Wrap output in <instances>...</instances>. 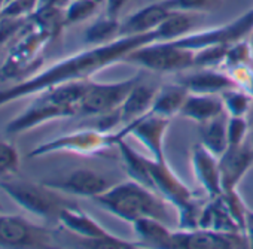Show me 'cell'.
Returning <instances> with one entry per match:
<instances>
[{
  "instance_id": "60d3db41",
  "label": "cell",
  "mask_w": 253,
  "mask_h": 249,
  "mask_svg": "<svg viewBox=\"0 0 253 249\" xmlns=\"http://www.w3.org/2000/svg\"><path fill=\"white\" fill-rule=\"evenodd\" d=\"M72 0H39V6H54L66 9Z\"/></svg>"
},
{
  "instance_id": "f546056e",
  "label": "cell",
  "mask_w": 253,
  "mask_h": 249,
  "mask_svg": "<svg viewBox=\"0 0 253 249\" xmlns=\"http://www.w3.org/2000/svg\"><path fill=\"white\" fill-rule=\"evenodd\" d=\"M21 166L20 154L14 144L0 138V179L12 178L18 173Z\"/></svg>"
},
{
  "instance_id": "7bdbcfd3",
  "label": "cell",
  "mask_w": 253,
  "mask_h": 249,
  "mask_svg": "<svg viewBox=\"0 0 253 249\" xmlns=\"http://www.w3.org/2000/svg\"><path fill=\"white\" fill-rule=\"evenodd\" d=\"M6 3H8V0H0V17H2V14H3V9H5Z\"/></svg>"
},
{
  "instance_id": "52a82bcc",
  "label": "cell",
  "mask_w": 253,
  "mask_h": 249,
  "mask_svg": "<svg viewBox=\"0 0 253 249\" xmlns=\"http://www.w3.org/2000/svg\"><path fill=\"white\" fill-rule=\"evenodd\" d=\"M51 231L20 215L0 213V248L43 249L52 246Z\"/></svg>"
},
{
  "instance_id": "9c48e42d",
  "label": "cell",
  "mask_w": 253,
  "mask_h": 249,
  "mask_svg": "<svg viewBox=\"0 0 253 249\" xmlns=\"http://www.w3.org/2000/svg\"><path fill=\"white\" fill-rule=\"evenodd\" d=\"M252 32H253V8L223 26L194 32V33L191 32L189 35L174 42L182 48L197 51L213 45H231L237 41L244 39Z\"/></svg>"
},
{
  "instance_id": "f6af8a7d",
  "label": "cell",
  "mask_w": 253,
  "mask_h": 249,
  "mask_svg": "<svg viewBox=\"0 0 253 249\" xmlns=\"http://www.w3.org/2000/svg\"><path fill=\"white\" fill-rule=\"evenodd\" d=\"M97 2H98V3H104V0H97Z\"/></svg>"
},
{
  "instance_id": "8fae6325",
  "label": "cell",
  "mask_w": 253,
  "mask_h": 249,
  "mask_svg": "<svg viewBox=\"0 0 253 249\" xmlns=\"http://www.w3.org/2000/svg\"><path fill=\"white\" fill-rule=\"evenodd\" d=\"M42 182L63 194H72V196L88 197V199H95L97 196L103 194L112 185L116 184L113 178L86 167L75 169L73 172L61 178L45 179Z\"/></svg>"
},
{
  "instance_id": "484cf974",
  "label": "cell",
  "mask_w": 253,
  "mask_h": 249,
  "mask_svg": "<svg viewBox=\"0 0 253 249\" xmlns=\"http://www.w3.org/2000/svg\"><path fill=\"white\" fill-rule=\"evenodd\" d=\"M195 26V14L188 12H171L164 23L157 27L160 41H177L192 32Z\"/></svg>"
},
{
  "instance_id": "1f68e13d",
  "label": "cell",
  "mask_w": 253,
  "mask_h": 249,
  "mask_svg": "<svg viewBox=\"0 0 253 249\" xmlns=\"http://www.w3.org/2000/svg\"><path fill=\"white\" fill-rule=\"evenodd\" d=\"M228 47L229 45H213L194 51V66L219 69L223 66Z\"/></svg>"
},
{
  "instance_id": "4316f807",
  "label": "cell",
  "mask_w": 253,
  "mask_h": 249,
  "mask_svg": "<svg viewBox=\"0 0 253 249\" xmlns=\"http://www.w3.org/2000/svg\"><path fill=\"white\" fill-rule=\"evenodd\" d=\"M119 29H121V21L118 20V17H110L106 14L85 30L84 39L91 47L103 45L119 38Z\"/></svg>"
},
{
  "instance_id": "8d00e7d4",
  "label": "cell",
  "mask_w": 253,
  "mask_h": 249,
  "mask_svg": "<svg viewBox=\"0 0 253 249\" xmlns=\"http://www.w3.org/2000/svg\"><path fill=\"white\" fill-rule=\"evenodd\" d=\"M228 144L243 145L249 139V119L247 116H229L226 124Z\"/></svg>"
},
{
  "instance_id": "3957f363",
  "label": "cell",
  "mask_w": 253,
  "mask_h": 249,
  "mask_svg": "<svg viewBox=\"0 0 253 249\" xmlns=\"http://www.w3.org/2000/svg\"><path fill=\"white\" fill-rule=\"evenodd\" d=\"M92 200L104 210L131 224L140 218H155L163 222L170 219L169 201L155 190L133 179L116 182Z\"/></svg>"
},
{
  "instance_id": "7402d4cb",
  "label": "cell",
  "mask_w": 253,
  "mask_h": 249,
  "mask_svg": "<svg viewBox=\"0 0 253 249\" xmlns=\"http://www.w3.org/2000/svg\"><path fill=\"white\" fill-rule=\"evenodd\" d=\"M133 228L142 245L152 248L171 249L173 246V231L166 225V222L155 218H140L133 222Z\"/></svg>"
},
{
  "instance_id": "d6a6232c",
  "label": "cell",
  "mask_w": 253,
  "mask_h": 249,
  "mask_svg": "<svg viewBox=\"0 0 253 249\" xmlns=\"http://www.w3.org/2000/svg\"><path fill=\"white\" fill-rule=\"evenodd\" d=\"M97 0H72L66 8V26L82 23L98 11Z\"/></svg>"
},
{
  "instance_id": "bcb514c9",
  "label": "cell",
  "mask_w": 253,
  "mask_h": 249,
  "mask_svg": "<svg viewBox=\"0 0 253 249\" xmlns=\"http://www.w3.org/2000/svg\"><path fill=\"white\" fill-rule=\"evenodd\" d=\"M252 44H253V38H252Z\"/></svg>"
},
{
  "instance_id": "8992f818",
  "label": "cell",
  "mask_w": 253,
  "mask_h": 249,
  "mask_svg": "<svg viewBox=\"0 0 253 249\" xmlns=\"http://www.w3.org/2000/svg\"><path fill=\"white\" fill-rule=\"evenodd\" d=\"M113 147H116V144L113 142L112 133H106L101 130H79L60 136L49 142H45L36 147L29 155L33 158L58 154V152L94 155L109 151Z\"/></svg>"
},
{
  "instance_id": "ffe728a7",
  "label": "cell",
  "mask_w": 253,
  "mask_h": 249,
  "mask_svg": "<svg viewBox=\"0 0 253 249\" xmlns=\"http://www.w3.org/2000/svg\"><path fill=\"white\" fill-rule=\"evenodd\" d=\"M222 113H226V112H225L220 94L189 93L179 115L191 121H195L198 124H204Z\"/></svg>"
},
{
  "instance_id": "b9f144b4",
  "label": "cell",
  "mask_w": 253,
  "mask_h": 249,
  "mask_svg": "<svg viewBox=\"0 0 253 249\" xmlns=\"http://www.w3.org/2000/svg\"><path fill=\"white\" fill-rule=\"evenodd\" d=\"M247 119H249V139H250V144L253 145V104L247 113Z\"/></svg>"
},
{
  "instance_id": "277c9868",
  "label": "cell",
  "mask_w": 253,
  "mask_h": 249,
  "mask_svg": "<svg viewBox=\"0 0 253 249\" xmlns=\"http://www.w3.org/2000/svg\"><path fill=\"white\" fill-rule=\"evenodd\" d=\"M0 188L24 210L45 219L57 221L60 210L70 204V201L61 196L63 193L48 187L43 182L36 184L24 179L5 178L0 181Z\"/></svg>"
},
{
  "instance_id": "ab89813d",
  "label": "cell",
  "mask_w": 253,
  "mask_h": 249,
  "mask_svg": "<svg viewBox=\"0 0 253 249\" xmlns=\"http://www.w3.org/2000/svg\"><path fill=\"white\" fill-rule=\"evenodd\" d=\"M244 233H246V236H247L249 246H250V248H253V210H247Z\"/></svg>"
},
{
  "instance_id": "d6986e66",
  "label": "cell",
  "mask_w": 253,
  "mask_h": 249,
  "mask_svg": "<svg viewBox=\"0 0 253 249\" xmlns=\"http://www.w3.org/2000/svg\"><path fill=\"white\" fill-rule=\"evenodd\" d=\"M158 87L151 85V84H143L142 79L133 87L130 94L126 96L125 101L119 107V118L121 124L126 126L143 115H146L151 109L152 104L157 99L158 94Z\"/></svg>"
},
{
  "instance_id": "cb8c5ba5",
  "label": "cell",
  "mask_w": 253,
  "mask_h": 249,
  "mask_svg": "<svg viewBox=\"0 0 253 249\" xmlns=\"http://www.w3.org/2000/svg\"><path fill=\"white\" fill-rule=\"evenodd\" d=\"M189 91L182 87L180 84L174 85H166L158 90L157 99L152 104L151 113L161 115L166 118H171L177 113H180V109L188 97Z\"/></svg>"
},
{
  "instance_id": "603a6c76",
  "label": "cell",
  "mask_w": 253,
  "mask_h": 249,
  "mask_svg": "<svg viewBox=\"0 0 253 249\" xmlns=\"http://www.w3.org/2000/svg\"><path fill=\"white\" fill-rule=\"evenodd\" d=\"M116 147L119 149L125 170L128 173L130 179H133L148 188L155 190L154 181H152V176H151V172L148 167V158L142 157L139 152H136L128 144L125 142V139H118Z\"/></svg>"
},
{
  "instance_id": "6da1fadb",
  "label": "cell",
  "mask_w": 253,
  "mask_h": 249,
  "mask_svg": "<svg viewBox=\"0 0 253 249\" xmlns=\"http://www.w3.org/2000/svg\"><path fill=\"white\" fill-rule=\"evenodd\" d=\"M155 41H160L157 29L143 35L119 36L112 42L97 45L63 58L35 76L26 78L12 87L0 88V107L27 96H36L38 93L57 85L75 81H88L94 73L118 61H124L131 51Z\"/></svg>"
},
{
  "instance_id": "7c38bea8",
  "label": "cell",
  "mask_w": 253,
  "mask_h": 249,
  "mask_svg": "<svg viewBox=\"0 0 253 249\" xmlns=\"http://www.w3.org/2000/svg\"><path fill=\"white\" fill-rule=\"evenodd\" d=\"M148 167L154 181L155 191L161 194L177 210L195 199L191 188L171 170L167 161L148 158Z\"/></svg>"
},
{
  "instance_id": "4fadbf2b",
  "label": "cell",
  "mask_w": 253,
  "mask_h": 249,
  "mask_svg": "<svg viewBox=\"0 0 253 249\" xmlns=\"http://www.w3.org/2000/svg\"><path fill=\"white\" fill-rule=\"evenodd\" d=\"M253 166V145H228L225 152L219 157V170L222 193L235 190L244 175Z\"/></svg>"
},
{
  "instance_id": "7dc6e473",
  "label": "cell",
  "mask_w": 253,
  "mask_h": 249,
  "mask_svg": "<svg viewBox=\"0 0 253 249\" xmlns=\"http://www.w3.org/2000/svg\"><path fill=\"white\" fill-rule=\"evenodd\" d=\"M8 2H9V0H8Z\"/></svg>"
},
{
  "instance_id": "e575fe53",
  "label": "cell",
  "mask_w": 253,
  "mask_h": 249,
  "mask_svg": "<svg viewBox=\"0 0 253 249\" xmlns=\"http://www.w3.org/2000/svg\"><path fill=\"white\" fill-rule=\"evenodd\" d=\"M220 199L222 201L225 203L226 209L229 210L231 216L234 218V221L240 225V228L244 231L246 228V215H247V207H246V203L243 201L241 196L238 194L237 188L235 190H228V191H223L220 194Z\"/></svg>"
},
{
  "instance_id": "74e56055",
  "label": "cell",
  "mask_w": 253,
  "mask_h": 249,
  "mask_svg": "<svg viewBox=\"0 0 253 249\" xmlns=\"http://www.w3.org/2000/svg\"><path fill=\"white\" fill-rule=\"evenodd\" d=\"M38 8H39V0H9L2 15L29 18L36 12Z\"/></svg>"
},
{
  "instance_id": "ba28073f",
  "label": "cell",
  "mask_w": 253,
  "mask_h": 249,
  "mask_svg": "<svg viewBox=\"0 0 253 249\" xmlns=\"http://www.w3.org/2000/svg\"><path fill=\"white\" fill-rule=\"evenodd\" d=\"M140 76L118 82H92L89 79L86 91L79 103V115H104L121 107Z\"/></svg>"
},
{
  "instance_id": "f35d334b",
  "label": "cell",
  "mask_w": 253,
  "mask_h": 249,
  "mask_svg": "<svg viewBox=\"0 0 253 249\" xmlns=\"http://www.w3.org/2000/svg\"><path fill=\"white\" fill-rule=\"evenodd\" d=\"M126 0H104L106 5V14L110 17H118L122 8L125 6Z\"/></svg>"
},
{
  "instance_id": "d590c367",
  "label": "cell",
  "mask_w": 253,
  "mask_h": 249,
  "mask_svg": "<svg viewBox=\"0 0 253 249\" xmlns=\"http://www.w3.org/2000/svg\"><path fill=\"white\" fill-rule=\"evenodd\" d=\"M203 207H204V204L200 203L197 199H194L186 206L180 207L177 210V213H179L177 227L180 230H198L200 228V218H201Z\"/></svg>"
},
{
  "instance_id": "5b68a950",
  "label": "cell",
  "mask_w": 253,
  "mask_h": 249,
  "mask_svg": "<svg viewBox=\"0 0 253 249\" xmlns=\"http://www.w3.org/2000/svg\"><path fill=\"white\" fill-rule=\"evenodd\" d=\"M124 61L152 72H182L194 67V51L179 47L174 41H155L131 51Z\"/></svg>"
},
{
  "instance_id": "30bf717a",
  "label": "cell",
  "mask_w": 253,
  "mask_h": 249,
  "mask_svg": "<svg viewBox=\"0 0 253 249\" xmlns=\"http://www.w3.org/2000/svg\"><path fill=\"white\" fill-rule=\"evenodd\" d=\"M169 127H170V118L148 112L142 118L124 126L116 135L112 133V138L113 142L116 144L118 139H125V136L133 135L149 151L154 160L166 161L164 141Z\"/></svg>"
},
{
  "instance_id": "5bb4252c",
  "label": "cell",
  "mask_w": 253,
  "mask_h": 249,
  "mask_svg": "<svg viewBox=\"0 0 253 249\" xmlns=\"http://www.w3.org/2000/svg\"><path fill=\"white\" fill-rule=\"evenodd\" d=\"M52 38L39 30L36 26L27 32L15 45V48L12 50L11 55L8 57L5 66L2 67V72L8 76H14L15 73L29 69L30 64L35 61V57L38 55V52L51 41Z\"/></svg>"
},
{
  "instance_id": "9a60e30c",
  "label": "cell",
  "mask_w": 253,
  "mask_h": 249,
  "mask_svg": "<svg viewBox=\"0 0 253 249\" xmlns=\"http://www.w3.org/2000/svg\"><path fill=\"white\" fill-rule=\"evenodd\" d=\"M191 163L194 175L201 187L209 194V199H216L222 194L220 170H219V157L210 152L204 145L197 144L192 148Z\"/></svg>"
},
{
  "instance_id": "7a4b0ae2",
  "label": "cell",
  "mask_w": 253,
  "mask_h": 249,
  "mask_svg": "<svg viewBox=\"0 0 253 249\" xmlns=\"http://www.w3.org/2000/svg\"><path fill=\"white\" fill-rule=\"evenodd\" d=\"M88 81H75L43 90L6 126L8 135H20L54 119L79 115V103L86 91Z\"/></svg>"
},
{
  "instance_id": "836d02e7",
  "label": "cell",
  "mask_w": 253,
  "mask_h": 249,
  "mask_svg": "<svg viewBox=\"0 0 253 249\" xmlns=\"http://www.w3.org/2000/svg\"><path fill=\"white\" fill-rule=\"evenodd\" d=\"M166 5L174 12H211L220 8L222 0H164Z\"/></svg>"
},
{
  "instance_id": "83f0119b",
  "label": "cell",
  "mask_w": 253,
  "mask_h": 249,
  "mask_svg": "<svg viewBox=\"0 0 253 249\" xmlns=\"http://www.w3.org/2000/svg\"><path fill=\"white\" fill-rule=\"evenodd\" d=\"M222 101L226 115L229 116H247L252 104H253V96L240 88V87H231L225 90L222 94Z\"/></svg>"
},
{
  "instance_id": "44dd1931",
  "label": "cell",
  "mask_w": 253,
  "mask_h": 249,
  "mask_svg": "<svg viewBox=\"0 0 253 249\" xmlns=\"http://www.w3.org/2000/svg\"><path fill=\"white\" fill-rule=\"evenodd\" d=\"M200 228L210 230V231H220V233L243 231L231 216L220 196L216 199H210L209 203L204 204L200 218Z\"/></svg>"
},
{
  "instance_id": "2e32d148",
  "label": "cell",
  "mask_w": 253,
  "mask_h": 249,
  "mask_svg": "<svg viewBox=\"0 0 253 249\" xmlns=\"http://www.w3.org/2000/svg\"><path fill=\"white\" fill-rule=\"evenodd\" d=\"M171 12L173 11L166 5V2L143 6L121 21L119 36H134L154 32Z\"/></svg>"
},
{
  "instance_id": "d4e9b609",
  "label": "cell",
  "mask_w": 253,
  "mask_h": 249,
  "mask_svg": "<svg viewBox=\"0 0 253 249\" xmlns=\"http://www.w3.org/2000/svg\"><path fill=\"white\" fill-rule=\"evenodd\" d=\"M228 118L226 113H222L213 118L209 122L200 124L201 126V145H204L210 152L220 157L228 148V133H226Z\"/></svg>"
},
{
  "instance_id": "4dcf8cb0",
  "label": "cell",
  "mask_w": 253,
  "mask_h": 249,
  "mask_svg": "<svg viewBox=\"0 0 253 249\" xmlns=\"http://www.w3.org/2000/svg\"><path fill=\"white\" fill-rule=\"evenodd\" d=\"M253 63V44L252 41H237L228 47L223 67L231 69L235 66H243V64H250Z\"/></svg>"
},
{
  "instance_id": "ee69618b",
  "label": "cell",
  "mask_w": 253,
  "mask_h": 249,
  "mask_svg": "<svg viewBox=\"0 0 253 249\" xmlns=\"http://www.w3.org/2000/svg\"><path fill=\"white\" fill-rule=\"evenodd\" d=\"M0 213H3V206H2V203H0Z\"/></svg>"
},
{
  "instance_id": "e0dca14e",
  "label": "cell",
  "mask_w": 253,
  "mask_h": 249,
  "mask_svg": "<svg viewBox=\"0 0 253 249\" xmlns=\"http://www.w3.org/2000/svg\"><path fill=\"white\" fill-rule=\"evenodd\" d=\"M57 222L64 227L72 234L78 236L79 239L91 240V239H104L113 236L107 231L103 225H100L92 216H89L82 209L76 207L73 203L64 206L57 218Z\"/></svg>"
},
{
  "instance_id": "f1b7e54d",
  "label": "cell",
  "mask_w": 253,
  "mask_h": 249,
  "mask_svg": "<svg viewBox=\"0 0 253 249\" xmlns=\"http://www.w3.org/2000/svg\"><path fill=\"white\" fill-rule=\"evenodd\" d=\"M35 27L32 17L18 18V17H0V47L6 45L12 39H21L27 32Z\"/></svg>"
},
{
  "instance_id": "ac0fdd59",
  "label": "cell",
  "mask_w": 253,
  "mask_h": 249,
  "mask_svg": "<svg viewBox=\"0 0 253 249\" xmlns=\"http://www.w3.org/2000/svg\"><path fill=\"white\" fill-rule=\"evenodd\" d=\"M177 84L195 94H222L231 87H237L228 72H220L213 67H201L192 75L182 76Z\"/></svg>"
}]
</instances>
